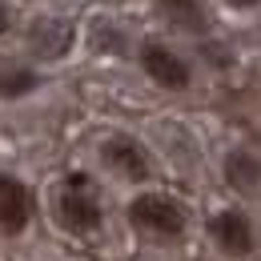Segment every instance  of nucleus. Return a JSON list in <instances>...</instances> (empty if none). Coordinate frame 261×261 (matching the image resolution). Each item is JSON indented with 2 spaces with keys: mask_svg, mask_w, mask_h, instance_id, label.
<instances>
[{
  "mask_svg": "<svg viewBox=\"0 0 261 261\" xmlns=\"http://www.w3.org/2000/svg\"><path fill=\"white\" fill-rule=\"evenodd\" d=\"M57 221L85 237V233H97L100 221H105V209H100V197H97V185L85 177V173H68L57 189Z\"/></svg>",
  "mask_w": 261,
  "mask_h": 261,
  "instance_id": "nucleus-1",
  "label": "nucleus"
},
{
  "mask_svg": "<svg viewBox=\"0 0 261 261\" xmlns=\"http://www.w3.org/2000/svg\"><path fill=\"white\" fill-rule=\"evenodd\" d=\"M129 225L145 237H161V241H173L181 237L185 225H189V213L177 197L169 193H137L129 201Z\"/></svg>",
  "mask_w": 261,
  "mask_h": 261,
  "instance_id": "nucleus-2",
  "label": "nucleus"
},
{
  "mask_svg": "<svg viewBox=\"0 0 261 261\" xmlns=\"http://www.w3.org/2000/svg\"><path fill=\"white\" fill-rule=\"evenodd\" d=\"M100 161L109 165L113 173H121L125 181H149V177H153V157H149V149H145L137 137H129V133L105 137Z\"/></svg>",
  "mask_w": 261,
  "mask_h": 261,
  "instance_id": "nucleus-3",
  "label": "nucleus"
},
{
  "mask_svg": "<svg viewBox=\"0 0 261 261\" xmlns=\"http://www.w3.org/2000/svg\"><path fill=\"white\" fill-rule=\"evenodd\" d=\"M141 68H145V76H149L153 85H161L169 93H181V89H189V81H193L185 57H177L161 40H145V44H141Z\"/></svg>",
  "mask_w": 261,
  "mask_h": 261,
  "instance_id": "nucleus-4",
  "label": "nucleus"
},
{
  "mask_svg": "<svg viewBox=\"0 0 261 261\" xmlns=\"http://www.w3.org/2000/svg\"><path fill=\"white\" fill-rule=\"evenodd\" d=\"M209 237L213 245L229 253V257H249L257 249V233H253V221L241 213V209H221L213 221H209Z\"/></svg>",
  "mask_w": 261,
  "mask_h": 261,
  "instance_id": "nucleus-5",
  "label": "nucleus"
},
{
  "mask_svg": "<svg viewBox=\"0 0 261 261\" xmlns=\"http://www.w3.org/2000/svg\"><path fill=\"white\" fill-rule=\"evenodd\" d=\"M29 221H33V193H29V185L20 177H12V173H0V233L16 237V233L29 229Z\"/></svg>",
  "mask_w": 261,
  "mask_h": 261,
  "instance_id": "nucleus-6",
  "label": "nucleus"
},
{
  "mask_svg": "<svg viewBox=\"0 0 261 261\" xmlns=\"http://www.w3.org/2000/svg\"><path fill=\"white\" fill-rule=\"evenodd\" d=\"M76 44V29L61 20V16H36L29 24V48L44 61H61L68 57V48Z\"/></svg>",
  "mask_w": 261,
  "mask_h": 261,
  "instance_id": "nucleus-7",
  "label": "nucleus"
},
{
  "mask_svg": "<svg viewBox=\"0 0 261 261\" xmlns=\"http://www.w3.org/2000/svg\"><path fill=\"white\" fill-rule=\"evenodd\" d=\"M153 12L173 33H185V36L209 33V8H205V0H153Z\"/></svg>",
  "mask_w": 261,
  "mask_h": 261,
  "instance_id": "nucleus-8",
  "label": "nucleus"
},
{
  "mask_svg": "<svg viewBox=\"0 0 261 261\" xmlns=\"http://www.w3.org/2000/svg\"><path fill=\"white\" fill-rule=\"evenodd\" d=\"M225 181H229V189H237L245 197L261 193V157L249 153V149L225 153Z\"/></svg>",
  "mask_w": 261,
  "mask_h": 261,
  "instance_id": "nucleus-9",
  "label": "nucleus"
},
{
  "mask_svg": "<svg viewBox=\"0 0 261 261\" xmlns=\"http://www.w3.org/2000/svg\"><path fill=\"white\" fill-rule=\"evenodd\" d=\"M40 89V76L24 65H12V61H0V100H16L29 97Z\"/></svg>",
  "mask_w": 261,
  "mask_h": 261,
  "instance_id": "nucleus-10",
  "label": "nucleus"
},
{
  "mask_svg": "<svg viewBox=\"0 0 261 261\" xmlns=\"http://www.w3.org/2000/svg\"><path fill=\"white\" fill-rule=\"evenodd\" d=\"M93 48H100V53H125V33L100 20L93 29Z\"/></svg>",
  "mask_w": 261,
  "mask_h": 261,
  "instance_id": "nucleus-11",
  "label": "nucleus"
},
{
  "mask_svg": "<svg viewBox=\"0 0 261 261\" xmlns=\"http://www.w3.org/2000/svg\"><path fill=\"white\" fill-rule=\"evenodd\" d=\"M8 29H12V4H8V0H0V36L8 33Z\"/></svg>",
  "mask_w": 261,
  "mask_h": 261,
  "instance_id": "nucleus-12",
  "label": "nucleus"
},
{
  "mask_svg": "<svg viewBox=\"0 0 261 261\" xmlns=\"http://www.w3.org/2000/svg\"><path fill=\"white\" fill-rule=\"evenodd\" d=\"M225 4H233V8H257L261 0H225Z\"/></svg>",
  "mask_w": 261,
  "mask_h": 261,
  "instance_id": "nucleus-13",
  "label": "nucleus"
},
{
  "mask_svg": "<svg viewBox=\"0 0 261 261\" xmlns=\"http://www.w3.org/2000/svg\"><path fill=\"white\" fill-rule=\"evenodd\" d=\"M105 4H121V0H105Z\"/></svg>",
  "mask_w": 261,
  "mask_h": 261,
  "instance_id": "nucleus-14",
  "label": "nucleus"
}]
</instances>
